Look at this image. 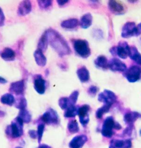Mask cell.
<instances>
[{
	"label": "cell",
	"mask_w": 141,
	"mask_h": 148,
	"mask_svg": "<svg viewBox=\"0 0 141 148\" xmlns=\"http://www.w3.org/2000/svg\"><path fill=\"white\" fill-rule=\"evenodd\" d=\"M46 32L49 43L59 56L62 57L69 55L71 53V49L69 44L61 34L52 28L48 29Z\"/></svg>",
	"instance_id": "cell-1"
},
{
	"label": "cell",
	"mask_w": 141,
	"mask_h": 148,
	"mask_svg": "<svg viewBox=\"0 0 141 148\" xmlns=\"http://www.w3.org/2000/svg\"><path fill=\"white\" fill-rule=\"evenodd\" d=\"M23 121L19 117H17L10 125L7 127L5 130L7 136L13 139L22 136L23 134Z\"/></svg>",
	"instance_id": "cell-2"
},
{
	"label": "cell",
	"mask_w": 141,
	"mask_h": 148,
	"mask_svg": "<svg viewBox=\"0 0 141 148\" xmlns=\"http://www.w3.org/2000/svg\"><path fill=\"white\" fill-rule=\"evenodd\" d=\"M74 48L75 52L83 58H87L91 56V51L88 42L83 39H76L74 41Z\"/></svg>",
	"instance_id": "cell-3"
},
{
	"label": "cell",
	"mask_w": 141,
	"mask_h": 148,
	"mask_svg": "<svg viewBox=\"0 0 141 148\" xmlns=\"http://www.w3.org/2000/svg\"><path fill=\"white\" fill-rule=\"evenodd\" d=\"M41 121L48 125H58L60 123V118L56 111L49 108L41 117Z\"/></svg>",
	"instance_id": "cell-4"
},
{
	"label": "cell",
	"mask_w": 141,
	"mask_h": 148,
	"mask_svg": "<svg viewBox=\"0 0 141 148\" xmlns=\"http://www.w3.org/2000/svg\"><path fill=\"white\" fill-rule=\"evenodd\" d=\"M141 75V68L137 65L131 66L125 74L126 78L129 82H135L138 80Z\"/></svg>",
	"instance_id": "cell-5"
},
{
	"label": "cell",
	"mask_w": 141,
	"mask_h": 148,
	"mask_svg": "<svg viewBox=\"0 0 141 148\" xmlns=\"http://www.w3.org/2000/svg\"><path fill=\"white\" fill-rule=\"evenodd\" d=\"M116 122L114 121V119L111 117H109L105 120L104 124L103 125L101 134L102 135L107 137L110 138L113 134L112 129L115 128Z\"/></svg>",
	"instance_id": "cell-6"
},
{
	"label": "cell",
	"mask_w": 141,
	"mask_h": 148,
	"mask_svg": "<svg viewBox=\"0 0 141 148\" xmlns=\"http://www.w3.org/2000/svg\"><path fill=\"white\" fill-rule=\"evenodd\" d=\"M116 99L115 94L108 90H105L103 92L100 93L98 96L99 101L107 105H112L116 102Z\"/></svg>",
	"instance_id": "cell-7"
},
{
	"label": "cell",
	"mask_w": 141,
	"mask_h": 148,
	"mask_svg": "<svg viewBox=\"0 0 141 148\" xmlns=\"http://www.w3.org/2000/svg\"><path fill=\"white\" fill-rule=\"evenodd\" d=\"M136 25L134 22H129L125 23L122 29L121 36L124 38H128L133 36H137Z\"/></svg>",
	"instance_id": "cell-8"
},
{
	"label": "cell",
	"mask_w": 141,
	"mask_h": 148,
	"mask_svg": "<svg viewBox=\"0 0 141 148\" xmlns=\"http://www.w3.org/2000/svg\"><path fill=\"white\" fill-rule=\"evenodd\" d=\"M90 110V106L89 105H83L78 108V115L80 118V123L83 126L86 127L89 121L88 112Z\"/></svg>",
	"instance_id": "cell-9"
},
{
	"label": "cell",
	"mask_w": 141,
	"mask_h": 148,
	"mask_svg": "<svg viewBox=\"0 0 141 148\" xmlns=\"http://www.w3.org/2000/svg\"><path fill=\"white\" fill-rule=\"evenodd\" d=\"M25 90V81L23 80L11 84L9 91L17 96H23Z\"/></svg>",
	"instance_id": "cell-10"
},
{
	"label": "cell",
	"mask_w": 141,
	"mask_h": 148,
	"mask_svg": "<svg viewBox=\"0 0 141 148\" xmlns=\"http://www.w3.org/2000/svg\"><path fill=\"white\" fill-rule=\"evenodd\" d=\"M108 68L112 71L124 72L126 70V65L117 58H113L108 62Z\"/></svg>",
	"instance_id": "cell-11"
},
{
	"label": "cell",
	"mask_w": 141,
	"mask_h": 148,
	"mask_svg": "<svg viewBox=\"0 0 141 148\" xmlns=\"http://www.w3.org/2000/svg\"><path fill=\"white\" fill-rule=\"evenodd\" d=\"M130 47L126 42H120L116 47V55L123 59H125L129 56Z\"/></svg>",
	"instance_id": "cell-12"
},
{
	"label": "cell",
	"mask_w": 141,
	"mask_h": 148,
	"mask_svg": "<svg viewBox=\"0 0 141 148\" xmlns=\"http://www.w3.org/2000/svg\"><path fill=\"white\" fill-rule=\"evenodd\" d=\"M34 87L37 92L43 95L46 90V81L40 75H37L34 80Z\"/></svg>",
	"instance_id": "cell-13"
},
{
	"label": "cell",
	"mask_w": 141,
	"mask_h": 148,
	"mask_svg": "<svg viewBox=\"0 0 141 148\" xmlns=\"http://www.w3.org/2000/svg\"><path fill=\"white\" fill-rule=\"evenodd\" d=\"M32 5L30 1L25 0L21 2L19 5L17 14L19 16H25L31 13Z\"/></svg>",
	"instance_id": "cell-14"
},
{
	"label": "cell",
	"mask_w": 141,
	"mask_h": 148,
	"mask_svg": "<svg viewBox=\"0 0 141 148\" xmlns=\"http://www.w3.org/2000/svg\"><path fill=\"white\" fill-rule=\"evenodd\" d=\"M88 140V138L86 135L82 134L76 136L69 143L70 148H82Z\"/></svg>",
	"instance_id": "cell-15"
},
{
	"label": "cell",
	"mask_w": 141,
	"mask_h": 148,
	"mask_svg": "<svg viewBox=\"0 0 141 148\" xmlns=\"http://www.w3.org/2000/svg\"><path fill=\"white\" fill-rule=\"evenodd\" d=\"M0 56L5 61L12 62L15 60L16 53L12 49L10 48H6L1 53Z\"/></svg>",
	"instance_id": "cell-16"
},
{
	"label": "cell",
	"mask_w": 141,
	"mask_h": 148,
	"mask_svg": "<svg viewBox=\"0 0 141 148\" xmlns=\"http://www.w3.org/2000/svg\"><path fill=\"white\" fill-rule=\"evenodd\" d=\"M34 57L37 65L41 67H44L46 65L47 59L42 50L39 49L36 50L34 53Z\"/></svg>",
	"instance_id": "cell-17"
},
{
	"label": "cell",
	"mask_w": 141,
	"mask_h": 148,
	"mask_svg": "<svg viewBox=\"0 0 141 148\" xmlns=\"http://www.w3.org/2000/svg\"><path fill=\"white\" fill-rule=\"evenodd\" d=\"M93 22V17L90 13L84 14L80 20V25L83 29H87L91 26Z\"/></svg>",
	"instance_id": "cell-18"
},
{
	"label": "cell",
	"mask_w": 141,
	"mask_h": 148,
	"mask_svg": "<svg viewBox=\"0 0 141 148\" xmlns=\"http://www.w3.org/2000/svg\"><path fill=\"white\" fill-rule=\"evenodd\" d=\"M77 75L82 82H86L90 79V75L88 70L85 66L79 68L77 71Z\"/></svg>",
	"instance_id": "cell-19"
},
{
	"label": "cell",
	"mask_w": 141,
	"mask_h": 148,
	"mask_svg": "<svg viewBox=\"0 0 141 148\" xmlns=\"http://www.w3.org/2000/svg\"><path fill=\"white\" fill-rule=\"evenodd\" d=\"M48 44H49V39H48L47 32L46 31L43 33L39 40L38 44H37L38 49L42 50L43 52H44L48 49Z\"/></svg>",
	"instance_id": "cell-20"
},
{
	"label": "cell",
	"mask_w": 141,
	"mask_h": 148,
	"mask_svg": "<svg viewBox=\"0 0 141 148\" xmlns=\"http://www.w3.org/2000/svg\"><path fill=\"white\" fill-rule=\"evenodd\" d=\"M108 7L111 12L115 14H120L124 11L123 5L115 1H110L108 3Z\"/></svg>",
	"instance_id": "cell-21"
},
{
	"label": "cell",
	"mask_w": 141,
	"mask_h": 148,
	"mask_svg": "<svg viewBox=\"0 0 141 148\" xmlns=\"http://www.w3.org/2000/svg\"><path fill=\"white\" fill-rule=\"evenodd\" d=\"M141 117L140 113L136 112H131L127 113L124 116V121L127 124L129 125H132L135 121L137 120L139 118Z\"/></svg>",
	"instance_id": "cell-22"
},
{
	"label": "cell",
	"mask_w": 141,
	"mask_h": 148,
	"mask_svg": "<svg viewBox=\"0 0 141 148\" xmlns=\"http://www.w3.org/2000/svg\"><path fill=\"white\" fill-rule=\"evenodd\" d=\"M80 25L78 20L76 18H70L62 21L61 26L65 29H74Z\"/></svg>",
	"instance_id": "cell-23"
},
{
	"label": "cell",
	"mask_w": 141,
	"mask_h": 148,
	"mask_svg": "<svg viewBox=\"0 0 141 148\" xmlns=\"http://www.w3.org/2000/svg\"><path fill=\"white\" fill-rule=\"evenodd\" d=\"M129 56L133 61L141 65V54L135 47H130Z\"/></svg>",
	"instance_id": "cell-24"
},
{
	"label": "cell",
	"mask_w": 141,
	"mask_h": 148,
	"mask_svg": "<svg viewBox=\"0 0 141 148\" xmlns=\"http://www.w3.org/2000/svg\"><path fill=\"white\" fill-rule=\"evenodd\" d=\"M0 101L3 105H8L11 106L14 103H15L16 99L12 94L5 93L1 96Z\"/></svg>",
	"instance_id": "cell-25"
},
{
	"label": "cell",
	"mask_w": 141,
	"mask_h": 148,
	"mask_svg": "<svg viewBox=\"0 0 141 148\" xmlns=\"http://www.w3.org/2000/svg\"><path fill=\"white\" fill-rule=\"evenodd\" d=\"M116 148H130L132 147V143L130 140H116L111 142Z\"/></svg>",
	"instance_id": "cell-26"
},
{
	"label": "cell",
	"mask_w": 141,
	"mask_h": 148,
	"mask_svg": "<svg viewBox=\"0 0 141 148\" xmlns=\"http://www.w3.org/2000/svg\"><path fill=\"white\" fill-rule=\"evenodd\" d=\"M95 65L99 68L107 69L108 68V62L106 58L104 56H99L94 61Z\"/></svg>",
	"instance_id": "cell-27"
},
{
	"label": "cell",
	"mask_w": 141,
	"mask_h": 148,
	"mask_svg": "<svg viewBox=\"0 0 141 148\" xmlns=\"http://www.w3.org/2000/svg\"><path fill=\"white\" fill-rule=\"evenodd\" d=\"M78 108H77L74 105H72L69 107L66 110L64 113V117L65 118L75 117L77 115H78Z\"/></svg>",
	"instance_id": "cell-28"
},
{
	"label": "cell",
	"mask_w": 141,
	"mask_h": 148,
	"mask_svg": "<svg viewBox=\"0 0 141 148\" xmlns=\"http://www.w3.org/2000/svg\"><path fill=\"white\" fill-rule=\"evenodd\" d=\"M18 117L20 118L25 123H28L31 121V116L26 109L20 110Z\"/></svg>",
	"instance_id": "cell-29"
},
{
	"label": "cell",
	"mask_w": 141,
	"mask_h": 148,
	"mask_svg": "<svg viewBox=\"0 0 141 148\" xmlns=\"http://www.w3.org/2000/svg\"><path fill=\"white\" fill-rule=\"evenodd\" d=\"M67 128L71 134L77 133L79 132L80 128L76 120H72L68 123Z\"/></svg>",
	"instance_id": "cell-30"
},
{
	"label": "cell",
	"mask_w": 141,
	"mask_h": 148,
	"mask_svg": "<svg viewBox=\"0 0 141 148\" xmlns=\"http://www.w3.org/2000/svg\"><path fill=\"white\" fill-rule=\"evenodd\" d=\"M15 107L20 110L26 109L27 106V102L24 97H20L15 101Z\"/></svg>",
	"instance_id": "cell-31"
},
{
	"label": "cell",
	"mask_w": 141,
	"mask_h": 148,
	"mask_svg": "<svg viewBox=\"0 0 141 148\" xmlns=\"http://www.w3.org/2000/svg\"><path fill=\"white\" fill-rule=\"evenodd\" d=\"M111 105L105 104L103 107L99 108L96 112V117L98 119H101L105 113L109 112Z\"/></svg>",
	"instance_id": "cell-32"
},
{
	"label": "cell",
	"mask_w": 141,
	"mask_h": 148,
	"mask_svg": "<svg viewBox=\"0 0 141 148\" xmlns=\"http://www.w3.org/2000/svg\"><path fill=\"white\" fill-rule=\"evenodd\" d=\"M59 105L63 110H66L69 107L72 106L68 97H61L59 100Z\"/></svg>",
	"instance_id": "cell-33"
},
{
	"label": "cell",
	"mask_w": 141,
	"mask_h": 148,
	"mask_svg": "<svg viewBox=\"0 0 141 148\" xmlns=\"http://www.w3.org/2000/svg\"><path fill=\"white\" fill-rule=\"evenodd\" d=\"M37 3L39 7L41 9H46L48 7L51 6L52 5V1L50 0H43V1H37Z\"/></svg>",
	"instance_id": "cell-34"
},
{
	"label": "cell",
	"mask_w": 141,
	"mask_h": 148,
	"mask_svg": "<svg viewBox=\"0 0 141 148\" xmlns=\"http://www.w3.org/2000/svg\"><path fill=\"white\" fill-rule=\"evenodd\" d=\"M45 130V125L43 123L39 124L37 125V140L38 143L40 144L42 137H43V133Z\"/></svg>",
	"instance_id": "cell-35"
},
{
	"label": "cell",
	"mask_w": 141,
	"mask_h": 148,
	"mask_svg": "<svg viewBox=\"0 0 141 148\" xmlns=\"http://www.w3.org/2000/svg\"><path fill=\"white\" fill-rule=\"evenodd\" d=\"M78 96H79V92L78 91H74L70 95L68 99H69V101L71 105H74L76 103Z\"/></svg>",
	"instance_id": "cell-36"
},
{
	"label": "cell",
	"mask_w": 141,
	"mask_h": 148,
	"mask_svg": "<svg viewBox=\"0 0 141 148\" xmlns=\"http://www.w3.org/2000/svg\"><path fill=\"white\" fill-rule=\"evenodd\" d=\"M99 88L95 86H91L88 89V93L91 96H95L98 91Z\"/></svg>",
	"instance_id": "cell-37"
},
{
	"label": "cell",
	"mask_w": 141,
	"mask_h": 148,
	"mask_svg": "<svg viewBox=\"0 0 141 148\" xmlns=\"http://www.w3.org/2000/svg\"><path fill=\"white\" fill-rule=\"evenodd\" d=\"M5 21V16L4 13L3 12V10L0 7V27L4 25Z\"/></svg>",
	"instance_id": "cell-38"
},
{
	"label": "cell",
	"mask_w": 141,
	"mask_h": 148,
	"mask_svg": "<svg viewBox=\"0 0 141 148\" xmlns=\"http://www.w3.org/2000/svg\"><path fill=\"white\" fill-rule=\"evenodd\" d=\"M29 135L31 136V138L35 139L37 138V132L34 130H30L28 132Z\"/></svg>",
	"instance_id": "cell-39"
},
{
	"label": "cell",
	"mask_w": 141,
	"mask_h": 148,
	"mask_svg": "<svg viewBox=\"0 0 141 148\" xmlns=\"http://www.w3.org/2000/svg\"><path fill=\"white\" fill-rule=\"evenodd\" d=\"M57 2L58 3V5L60 6H62L63 5H65V4L69 2V1L67 0H58L57 1Z\"/></svg>",
	"instance_id": "cell-40"
},
{
	"label": "cell",
	"mask_w": 141,
	"mask_h": 148,
	"mask_svg": "<svg viewBox=\"0 0 141 148\" xmlns=\"http://www.w3.org/2000/svg\"><path fill=\"white\" fill-rule=\"evenodd\" d=\"M136 29H137V36H138L141 34V23L136 26Z\"/></svg>",
	"instance_id": "cell-41"
},
{
	"label": "cell",
	"mask_w": 141,
	"mask_h": 148,
	"mask_svg": "<svg viewBox=\"0 0 141 148\" xmlns=\"http://www.w3.org/2000/svg\"><path fill=\"white\" fill-rule=\"evenodd\" d=\"M7 82V81L5 79L0 76V83L1 84H6Z\"/></svg>",
	"instance_id": "cell-42"
},
{
	"label": "cell",
	"mask_w": 141,
	"mask_h": 148,
	"mask_svg": "<svg viewBox=\"0 0 141 148\" xmlns=\"http://www.w3.org/2000/svg\"><path fill=\"white\" fill-rule=\"evenodd\" d=\"M51 148L50 146L46 144H42L38 148Z\"/></svg>",
	"instance_id": "cell-43"
},
{
	"label": "cell",
	"mask_w": 141,
	"mask_h": 148,
	"mask_svg": "<svg viewBox=\"0 0 141 148\" xmlns=\"http://www.w3.org/2000/svg\"><path fill=\"white\" fill-rule=\"evenodd\" d=\"M5 116V113L3 111H0V117H3Z\"/></svg>",
	"instance_id": "cell-44"
},
{
	"label": "cell",
	"mask_w": 141,
	"mask_h": 148,
	"mask_svg": "<svg viewBox=\"0 0 141 148\" xmlns=\"http://www.w3.org/2000/svg\"><path fill=\"white\" fill-rule=\"evenodd\" d=\"M109 148H115V147L112 144H111L110 146V147Z\"/></svg>",
	"instance_id": "cell-45"
},
{
	"label": "cell",
	"mask_w": 141,
	"mask_h": 148,
	"mask_svg": "<svg viewBox=\"0 0 141 148\" xmlns=\"http://www.w3.org/2000/svg\"><path fill=\"white\" fill-rule=\"evenodd\" d=\"M22 148V147H16V148Z\"/></svg>",
	"instance_id": "cell-46"
},
{
	"label": "cell",
	"mask_w": 141,
	"mask_h": 148,
	"mask_svg": "<svg viewBox=\"0 0 141 148\" xmlns=\"http://www.w3.org/2000/svg\"><path fill=\"white\" fill-rule=\"evenodd\" d=\"M140 134H141V131H140Z\"/></svg>",
	"instance_id": "cell-47"
}]
</instances>
